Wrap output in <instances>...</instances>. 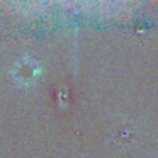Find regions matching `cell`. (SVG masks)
Wrapping results in <instances>:
<instances>
[{"instance_id":"6da1fadb","label":"cell","mask_w":158,"mask_h":158,"mask_svg":"<svg viewBox=\"0 0 158 158\" xmlns=\"http://www.w3.org/2000/svg\"><path fill=\"white\" fill-rule=\"evenodd\" d=\"M9 75L14 80V83L21 89H29L31 85H34L39 80V77L43 75V66L36 61L32 56L24 55L14 63L10 70H9Z\"/></svg>"}]
</instances>
